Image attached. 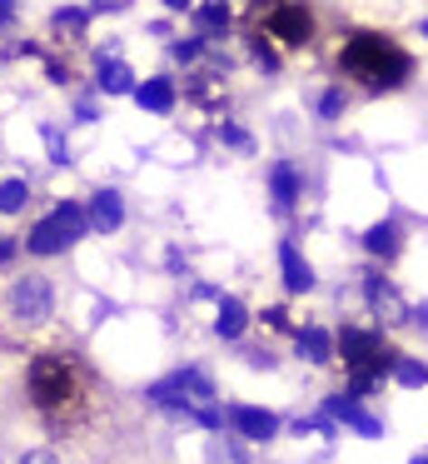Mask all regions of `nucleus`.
<instances>
[{
  "label": "nucleus",
  "mask_w": 428,
  "mask_h": 464,
  "mask_svg": "<svg viewBox=\"0 0 428 464\" xmlns=\"http://www.w3.org/2000/svg\"><path fill=\"white\" fill-rule=\"evenodd\" d=\"M25 404L45 434L75 440L95 430V420L105 414V384L80 350L50 344L25 360Z\"/></svg>",
  "instance_id": "f257e3e1"
},
{
  "label": "nucleus",
  "mask_w": 428,
  "mask_h": 464,
  "mask_svg": "<svg viewBox=\"0 0 428 464\" xmlns=\"http://www.w3.org/2000/svg\"><path fill=\"white\" fill-rule=\"evenodd\" d=\"M338 75L354 81L358 91L378 95V91H398V85L414 75V55L398 41L378 31H354L344 45H338Z\"/></svg>",
  "instance_id": "f03ea898"
},
{
  "label": "nucleus",
  "mask_w": 428,
  "mask_h": 464,
  "mask_svg": "<svg viewBox=\"0 0 428 464\" xmlns=\"http://www.w3.org/2000/svg\"><path fill=\"white\" fill-rule=\"evenodd\" d=\"M55 280L45 270H15L0 280V344L5 340H35L55 324Z\"/></svg>",
  "instance_id": "7ed1b4c3"
},
{
  "label": "nucleus",
  "mask_w": 428,
  "mask_h": 464,
  "mask_svg": "<svg viewBox=\"0 0 428 464\" xmlns=\"http://www.w3.org/2000/svg\"><path fill=\"white\" fill-rule=\"evenodd\" d=\"M145 400L155 404V410H165V414H179V420H189V424H204V430H219V424H224L214 380H209L204 370H195V364H185V370L155 380L145 390Z\"/></svg>",
  "instance_id": "20e7f679"
},
{
  "label": "nucleus",
  "mask_w": 428,
  "mask_h": 464,
  "mask_svg": "<svg viewBox=\"0 0 428 464\" xmlns=\"http://www.w3.org/2000/svg\"><path fill=\"white\" fill-rule=\"evenodd\" d=\"M244 35H264L274 51H309L314 45V11L304 0H249Z\"/></svg>",
  "instance_id": "39448f33"
},
{
  "label": "nucleus",
  "mask_w": 428,
  "mask_h": 464,
  "mask_svg": "<svg viewBox=\"0 0 428 464\" xmlns=\"http://www.w3.org/2000/svg\"><path fill=\"white\" fill-rule=\"evenodd\" d=\"M90 25H95V15H90V5H55L45 21V41L55 45V51H85L90 41Z\"/></svg>",
  "instance_id": "423d86ee"
},
{
  "label": "nucleus",
  "mask_w": 428,
  "mask_h": 464,
  "mask_svg": "<svg viewBox=\"0 0 428 464\" xmlns=\"http://www.w3.org/2000/svg\"><path fill=\"white\" fill-rule=\"evenodd\" d=\"M224 71H229L224 55H214V61H209L204 71L185 75V101H189V105H199V111H219V105H224V95H229Z\"/></svg>",
  "instance_id": "0eeeda50"
},
{
  "label": "nucleus",
  "mask_w": 428,
  "mask_h": 464,
  "mask_svg": "<svg viewBox=\"0 0 428 464\" xmlns=\"http://www.w3.org/2000/svg\"><path fill=\"white\" fill-rule=\"evenodd\" d=\"M364 300H368V314H374V320L384 324V330H394V324H404V320H408L404 295H398L394 285L384 280V275H374V270L364 275Z\"/></svg>",
  "instance_id": "6e6552de"
},
{
  "label": "nucleus",
  "mask_w": 428,
  "mask_h": 464,
  "mask_svg": "<svg viewBox=\"0 0 428 464\" xmlns=\"http://www.w3.org/2000/svg\"><path fill=\"white\" fill-rule=\"evenodd\" d=\"M70 245H75V240H70V230L55 220V215H40V220L20 235V250L35 255V260H55V255L70 250Z\"/></svg>",
  "instance_id": "1a4fd4ad"
},
{
  "label": "nucleus",
  "mask_w": 428,
  "mask_h": 464,
  "mask_svg": "<svg viewBox=\"0 0 428 464\" xmlns=\"http://www.w3.org/2000/svg\"><path fill=\"white\" fill-rule=\"evenodd\" d=\"M338 354H344V370H358V364H374V360H384V334L378 330H358V324H344L338 330Z\"/></svg>",
  "instance_id": "9d476101"
},
{
  "label": "nucleus",
  "mask_w": 428,
  "mask_h": 464,
  "mask_svg": "<svg viewBox=\"0 0 428 464\" xmlns=\"http://www.w3.org/2000/svg\"><path fill=\"white\" fill-rule=\"evenodd\" d=\"M85 215H90V230H100V235H115L119 225H125V195H119L115 185H100V190H90V200H85Z\"/></svg>",
  "instance_id": "9b49d317"
},
{
  "label": "nucleus",
  "mask_w": 428,
  "mask_h": 464,
  "mask_svg": "<svg viewBox=\"0 0 428 464\" xmlns=\"http://www.w3.org/2000/svg\"><path fill=\"white\" fill-rule=\"evenodd\" d=\"M195 35L204 45H214V41H224L229 31H234V5L229 0H195Z\"/></svg>",
  "instance_id": "f8f14e48"
},
{
  "label": "nucleus",
  "mask_w": 428,
  "mask_h": 464,
  "mask_svg": "<svg viewBox=\"0 0 428 464\" xmlns=\"http://www.w3.org/2000/svg\"><path fill=\"white\" fill-rule=\"evenodd\" d=\"M324 414H328V420H344L348 430H358L364 440H378V434H384V424H378L374 414L358 404V394H328V400H324Z\"/></svg>",
  "instance_id": "ddd939ff"
},
{
  "label": "nucleus",
  "mask_w": 428,
  "mask_h": 464,
  "mask_svg": "<svg viewBox=\"0 0 428 464\" xmlns=\"http://www.w3.org/2000/svg\"><path fill=\"white\" fill-rule=\"evenodd\" d=\"M269 195H274V210H294L299 200H304V175H299L294 160H274L269 165Z\"/></svg>",
  "instance_id": "4468645a"
},
{
  "label": "nucleus",
  "mask_w": 428,
  "mask_h": 464,
  "mask_svg": "<svg viewBox=\"0 0 428 464\" xmlns=\"http://www.w3.org/2000/svg\"><path fill=\"white\" fill-rule=\"evenodd\" d=\"M135 105L145 115H175L179 105V85L169 81V75H149V81L135 85Z\"/></svg>",
  "instance_id": "2eb2a0df"
},
{
  "label": "nucleus",
  "mask_w": 428,
  "mask_h": 464,
  "mask_svg": "<svg viewBox=\"0 0 428 464\" xmlns=\"http://www.w3.org/2000/svg\"><path fill=\"white\" fill-rule=\"evenodd\" d=\"M224 420L234 424L239 440H254V444H264V440H274V434H279V420L269 410H254V404H234Z\"/></svg>",
  "instance_id": "dca6fc26"
},
{
  "label": "nucleus",
  "mask_w": 428,
  "mask_h": 464,
  "mask_svg": "<svg viewBox=\"0 0 428 464\" xmlns=\"http://www.w3.org/2000/svg\"><path fill=\"white\" fill-rule=\"evenodd\" d=\"M139 75L129 71L119 55H109V61H95V91L105 95V101H119V95H135Z\"/></svg>",
  "instance_id": "f3484780"
},
{
  "label": "nucleus",
  "mask_w": 428,
  "mask_h": 464,
  "mask_svg": "<svg viewBox=\"0 0 428 464\" xmlns=\"http://www.w3.org/2000/svg\"><path fill=\"white\" fill-rule=\"evenodd\" d=\"M279 275H284V290H289V295L314 290V265L299 255L294 240H279Z\"/></svg>",
  "instance_id": "a211bd4d"
},
{
  "label": "nucleus",
  "mask_w": 428,
  "mask_h": 464,
  "mask_svg": "<svg viewBox=\"0 0 428 464\" xmlns=\"http://www.w3.org/2000/svg\"><path fill=\"white\" fill-rule=\"evenodd\" d=\"M294 350L309 364H334V334L319 330V324H304V330H294Z\"/></svg>",
  "instance_id": "6ab92c4d"
},
{
  "label": "nucleus",
  "mask_w": 428,
  "mask_h": 464,
  "mask_svg": "<svg viewBox=\"0 0 428 464\" xmlns=\"http://www.w3.org/2000/svg\"><path fill=\"white\" fill-rule=\"evenodd\" d=\"M244 330H249L244 300H234V295H219V300H214V334H219V340H239Z\"/></svg>",
  "instance_id": "aec40b11"
},
{
  "label": "nucleus",
  "mask_w": 428,
  "mask_h": 464,
  "mask_svg": "<svg viewBox=\"0 0 428 464\" xmlns=\"http://www.w3.org/2000/svg\"><path fill=\"white\" fill-rule=\"evenodd\" d=\"M364 250L374 255V260H394V255L404 250V235H398V225H394V220L368 225V230H364Z\"/></svg>",
  "instance_id": "412c9836"
},
{
  "label": "nucleus",
  "mask_w": 428,
  "mask_h": 464,
  "mask_svg": "<svg viewBox=\"0 0 428 464\" xmlns=\"http://www.w3.org/2000/svg\"><path fill=\"white\" fill-rule=\"evenodd\" d=\"M40 145H45V165H55V170H70V165H75V150H70V135L60 130L55 121H40Z\"/></svg>",
  "instance_id": "4be33fe9"
},
{
  "label": "nucleus",
  "mask_w": 428,
  "mask_h": 464,
  "mask_svg": "<svg viewBox=\"0 0 428 464\" xmlns=\"http://www.w3.org/2000/svg\"><path fill=\"white\" fill-rule=\"evenodd\" d=\"M50 215H55L60 225L70 230V240H85L90 235V215H85V200H55L50 205Z\"/></svg>",
  "instance_id": "5701e85b"
},
{
  "label": "nucleus",
  "mask_w": 428,
  "mask_h": 464,
  "mask_svg": "<svg viewBox=\"0 0 428 464\" xmlns=\"http://www.w3.org/2000/svg\"><path fill=\"white\" fill-rule=\"evenodd\" d=\"M25 205H30V180L25 175L0 180V215H25Z\"/></svg>",
  "instance_id": "b1692460"
},
{
  "label": "nucleus",
  "mask_w": 428,
  "mask_h": 464,
  "mask_svg": "<svg viewBox=\"0 0 428 464\" xmlns=\"http://www.w3.org/2000/svg\"><path fill=\"white\" fill-rule=\"evenodd\" d=\"M214 135H219V145H224V150L254 155V135H249L244 125H234V121H219V125H214Z\"/></svg>",
  "instance_id": "393cba45"
},
{
  "label": "nucleus",
  "mask_w": 428,
  "mask_h": 464,
  "mask_svg": "<svg viewBox=\"0 0 428 464\" xmlns=\"http://www.w3.org/2000/svg\"><path fill=\"white\" fill-rule=\"evenodd\" d=\"M244 45H249V61H254L259 71H264V75H279V65H284V61H279V51L264 41V35H244Z\"/></svg>",
  "instance_id": "a878e982"
},
{
  "label": "nucleus",
  "mask_w": 428,
  "mask_h": 464,
  "mask_svg": "<svg viewBox=\"0 0 428 464\" xmlns=\"http://www.w3.org/2000/svg\"><path fill=\"white\" fill-rule=\"evenodd\" d=\"M394 380L408 384V390H423V384H428V370H423L418 360H404V354H398V360H394Z\"/></svg>",
  "instance_id": "bb28decb"
},
{
  "label": "nucleus",
  "mask_w": 428,
  "mask_h": 464,
  "mask_svg": "<svg viewBox=\"0 0 428 464\" xmlns=\"http://www.w3.org/2000/svg\"><path fill=\"white\" fill-rule=\"evenodd\" d=\"M199 55H204V41H199V35H179V41H169V61L195 65Z\"/></svg>",
  "instance_id": "cd10ccee"
},
{
  "label": "nucleus",
  "mask_w": 428,
  "mask_h": 464,
  "mask_svg": "<svg viewBox=\"0 0 428 464\" xmlns=\"http://www.w3.org/2000/svg\"><path fill=\"white\" fill-rule=\"evenodd\" d=\"M70 115H75V125H100V121H105V111H100L95 95H75V111H70Z\"/></svg>",
  "instance_id": "c85d7f7f"
},
{
  "label": "nucleus",
  "mask_w": 428,
  "mask_h": 464,
  "mask_svg": "<svg viewBox=\"0 0 428 464\" xmlns=\"http://www.w3.org/2000/svg\"><path fill=\"white\" fill-rule=\"evenodd\" d=\"M209 464H249V459H244V450H239L234 440H214L209 444Z\"/></svg>",
  "instance_id": "c756f323"
},
{
  "label": "nucleus",
  "mask_w": 428,
  "mask_h": 464,
  "mask_svg": "<svg viewBox=\"0 0 428 464\" xmlns=\"http://www.w3.org/2000/svg\"><path fill=\"white\" fill-rule=\"evenodd\" d=\"M319 115H324V121H338V115H344V85H328V91L319 95Z\"/></svg>",
  "instance_id": "7c9ffc66"
},
{
  "label": "nucleus",
  "mask_w": 428,
  "mask_h": 464,
  "mask_svg": "<svg viewBox=\"0 0 428 464\" xmlns=\"http://www.w3.org/2000/svg\"><path fill=\"white\" fill-rule=\"evenodd\" d=\"M15 260H20V240L10 230H0V270H10Z\"/></svg>",
  "instance_id": "2f4dec72"
},
{
  "label": "nucleus",
  "mask_w": 428,
  "mask_h": 464,
  "mask_svg": "<svg viewBox=\"0 0 428 464\" xmlns=\"http://www.w3.org/2000/svg\"><path fill=\"white\" fill-rule=\"evenodd\" d=\"M90 5V15H125L135 0H85Z\"/></svg>",
  "instance_id": "473e14b6"
},
{
  "label": "nucleus",
  "mask_w": 428,
  "mask_h": 464,
  "mask_svg": "<svg viewBox=\"0 0 428 464\" xmlns=\"http://www.w3.org/2000/svg\"><path fill=\"white\" fill-rule=\"evenodd\" d=\"M20 464H65V459H60V454L50 450V444H35V450L20 454Z\"/></svg>",
  "instance_id": "72a5a7b5"
},
{
  "label": "nucleus",
  "mask_w": 428,
  "mask_h": 464,
  "mask_svg": "<svg viewBox=\"0 0 428 464\" xmlns=\"http://www.w3.org/2000/svg\"><path fill=\"white\" fill-rule=\"evenodd\" d=\"M264 324H269V330H279V334H289V310H284V304H269Z\"/></svg>",
  "instance_id": "f704fd0d"
},
{
  "label": "nucleus",
  "mask_w": 428,
  "mask_h": 464,
  "mask_svg": "<svg viewBox=\"0 0 428 464\" xmlns=\"http://www.w3.org/2000/svg\"><path fill=\"white\" fill-rule=\"evenodd\" d=\"M20 21V0H0V31H15Z\"/></svg>",
  "instance_id": "c9c22d12"
},
{
  "label": "nucleus",
  "mask_w": 428,
  "mask_h": 464,
  "mask_svg": "<svg viewBox=\"0 0 428 464\" xmlns=\"http://www.w3.org/2000/svg\"><path fill=\"white\" fill-rule=\"evenodd\" d=\"M159 5H165L169 15H189V11H195V0H159Z\"/></svg>",
  "instance_id": "e433bc0d"
},
{
  "label": "nucleus",
  "mask_w": 428,
  "mask_h": 464,
  "mask_svg": "<svg viewBox=\"0 0 428 464\" xmlns=\"http://www.w3.org/2000/svg\"><path fill=\"white\" fill-rule=\"evenodd\" d=\"M418 324H428V304H423V310H418Z\"/></svg>",
  "instance_id": "4c0bfd02"
},
{
  "label": "nucleus",
  "mask_w": 428,
  "mask_h": 464,
  "mask_svg": "<svg viewBox=\"0 0 428 464\" xmlns=\"http://www.w3.org/2000/svg\"><path fill=\"white\" fill-rule=\"evenodd\" d=\"M408 464H428V459H423V454H418V459H408Z\"/></svg>",
  "instance_id": "58836bf2"
},
{
  "label": "nucleus",
  "mask_w": 428,
  "mask_h": 464,
  "mask_svg": "<svg viewBox=\"0 0 428 464\" xmlns=\"http://www.w3.org/2000/svg\"><path fill=\"white\" fill-rule=\"evenodd\" d=\"M423 35H428V25H423Z\"/></svg>",
  "instance_id": "ea45409f"
}]
</instances>
